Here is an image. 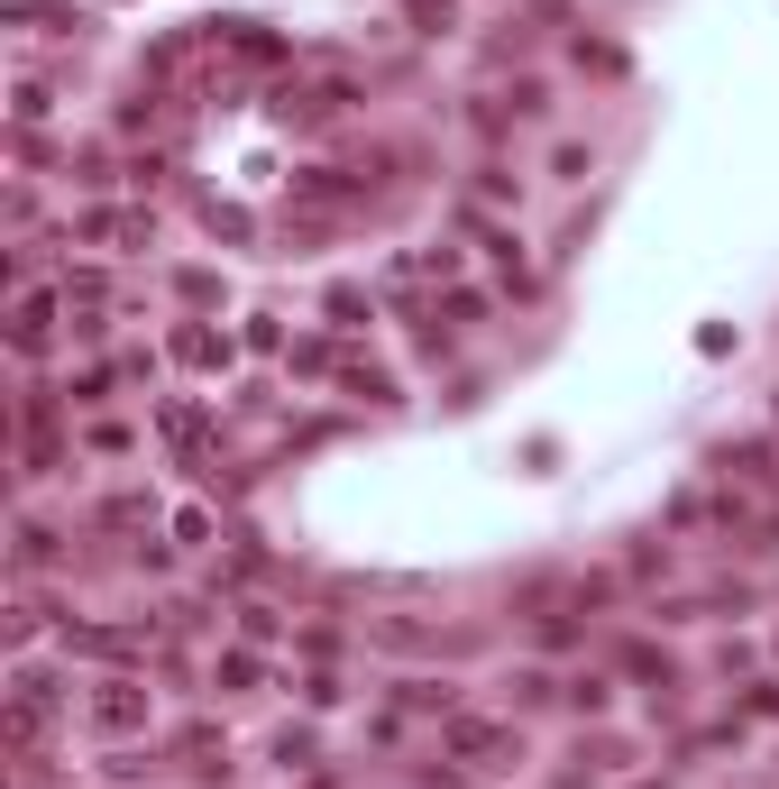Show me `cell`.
I'll return each mask as SVG.
<instances>
[{"mask_svg":"<svg viewBox=\"0 0 779 789\" xmlns=\"http://www.w3.org/2000/svg\"><path fill=\"white\" fill-rule=\"evenodd\" d=\"M174 359H193V368H221V359H229V340H212V330H174Z\"/></svg>","mask_w":779,"mask_h":789,"instance_id":"cell-1","label":"cell"},{"mask_svg":"<svg viewBox=\"0 0 779 789\" xmlns=\"http://www.w3.org/2000/svg\"><path fill=\"white\" fill-rule=\"evenodd\" d=\"M92 717H101V725H128V717H138V698H128V679H111V689L92 698Z\"/></svg>","mask_w":779,"mask_h":789,"instance_id":"cell-2","label":"cell"},{"mask_svg":"<svg viewBox=\"0 0 779 789\" xmlns=\"http://www.w3.org/2000/svg\"><path fill=\"white\" fill-rule=\"evenodd\" d=\"M46 322H56V313H46V294L19 303V349H46Z\"/></svg>","mask_w":779,"mask_h":789,"instance_id":"cell-3","label":"cell"}]
</instances>
